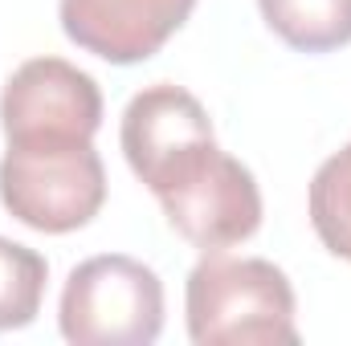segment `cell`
Masks as SVG:
<instances>
[{
	"label": "cell",
	"instance_id": "obj_10",
	"mask_svg": "<svg viewBox=\"0 0 351 346\" xmlns=\"http://www.w3.org/2000/svg\"><path fill=\"white\" fill-rule=\"evenodd\" d=\"M45 281H49V265L37 249L0 237V334L37 322Z\"/></svg>",
	"mask_w": 351,
	"mask_h": 346
},
{
	"label": "cell",
	"instance_id": "obj_7",
	"mask_svg": "<svg viewBox=\"0 0 351 346\" xmlns=\"http://www.w3.org/2000/svg\"><path fill=\"white\" fill-rule=\"evenodd\" d=\"M204 139H217L208 110L200 106L196 94H188L184 86H172V82H156V86L139 90L127 102L123 127H119L123 159L143 187L180 151H188L192 143H204Z\"/></svg>",
	"mask_w": 351,
	"mask_h": 346
},
{
	"label": "cell",
	"instance_id": "obj_5",
	"mask_svg": "<svg viewBox=\"0 0 351 346\" xmlns=\"http://www.w3.org/2000/svg\"><path fill=\"white\" fill-rule=\"evenodd\" d=\"M102 127V90L86 70L66 57H29L0 90L4 139L74 135L94 139Z\"/></svg>",
	"mask_w": 351,
	"mask_h": 346
},
{
	"label": "cell",
	"instance_id": "obj_1",
	"mask_svg": "<svg viewBox=\"0 0 351 346\" xmlns=\"http://www.w3.org/2000/svg\"><path fill=\"white\" fill-rule=\"evenodd\" d=\"M184 322L196 346H294L298 297L274 261L204 253L184 281Z\"/></svg>",
	"mask_w": 351,
	"mask_h": 346
},
{
	"label": "cell",
	"instance_id": "obj_9",
	"mask_svg": "<svg viewBox=\"0 0 351 346\" xmlns=\"http://www.w3.org/2000/svg\"><path fill=\"white\" fill-rule=\"evenodd\" d=\"M306 216L319 245L339 261H351V143L319 163L306 191Z\"/></svg>",
	"mask_w": 351,
	"mask_h": 346
},
{
	"label": "cell",
	"instance_id": "obj_2",
	"mask_svg": "<svg viewBox=\"0 0 351 346\" xmlns=\"http://www.w3.org/2000/svg\"><path fill=\"white\" fill-rule=\"evenodd\" d=\"M0 204L33 232L66 237L86 228L106 204V168L94 151V139H4Z\"/></svg>",
	"mask_w": 351,
	"mask_h": 346
},
{
	"label": "cell",
	"instance_id": "obj_3",
	"mask_svg": "<svg viewBox=\"0 0 351 346\" xmlns=\"http://www.w3.org/2000/svg\"><path fill=\"white\" fill-rule=\"evenodd\" d=\"M164 220L200 253H225L262 228V187L217 139L192 143L147 183Z\"/></svg>",
	"mask_w": 351,
	"mask_h": 346
},
{
	"label": "cell",
	"instance_id": "obj_8",
	"mask_svg": "<svg viewBox=\"0 0 351 346\" xmlns=\"http://www.w3.org/2000/svg\"><path fill=\"white\" fill-rule=\"evenodd\" d=\"M269 33L298 53H335L351 45V0H258Z\"/></svg>",
	"mask_w": 351,
	"mask_h": 346
},
{
	"label": "cell",
	"instance_id": "obj_4",
	"mask_svg": "<svg viewBox=\"0 0 351 346\" xmlns=\"http://www.w3.org/2000/svg\"><path fill=\"white\" fill-rule=\"evenodd\" d=\"M58 330L74 346H152L164 334V281L127 253H102L70 269Z\"/></svg>",
	"mask_w": 351,
	"mask_h": 346
},
{
	"label": "cell",
	"instance_id": "obj_6",
	"mask_svg": "<svg viewBox=\"0 0 351 346\" xmlns=\"http://www.w3.org/2000/svg\"><path fill=\"white\" fill-rule=\"evenodd\" d=\"M196 0H58L62 33L110 66L156 57L188 25Z\"/></svg>",
	"mask_w": 351,
	"mask_h": 346
}]
</instances>
